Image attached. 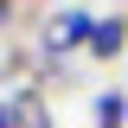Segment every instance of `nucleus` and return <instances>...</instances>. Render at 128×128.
<instances>
[{
  "label": "nucleus",
  "instance_id": "obj_1",
  "mask_svg": "<svg viewBox=\"0 0 128 128\" xmlns=\"http://www.w3.org/2000/svg\"><path fill=\"white\" fill-rule=\"evenodd\" d=\"M90 26H96L90 6H58V13L38 26V58L45 64H70L83 45H90Z\"/></svg>",
  "mask_w": 128,
  "mask_h": 128
},
{
  "label": "nucleus",
  "instance_id": "obj_2",
  "mask_svg": "<svg viewBox=\"0 0 128 128\" xmlns=\"http://www.w3.org/2000/svg\"><path fill=\"white\" fill-rule=\"evenodd\" d=\"M128 51V13H96V26H90V45H83V58H96V64H115Z\"/></svg>",
  "mask_w": 128,
  "mask_h": 128
},
{
  "label": "nucleus",
  "instance_id": "obj_3",
  "mask_svg": "<svg viewBox=\"0 0 128 128\" xmlns=\"http://www.w3.org/2000/svg\"><path fill=\"white\" fill-rule=\"evenodd\" d=\"M6 109H13V128H51V96H45V83L6 90Z\"/></svg>",
  "mask_w": 128,
  "mask_h": 128
},
{
  "label": "nucleus",
  "instance_id": "obj_4",
  "mask_svg": "<svg viewBox=\"0 0 128 128\" xmlns=\"http://www.w3.org/2000/svg\"><path fill=\"white\" fill-rule=\"evenodd\" d=\"M90 128H128V90H96L90 96Z\"/></svg>",
  "mask_w": 128,
  "mask_h": 128
},
{
  "label": "nucleus",
  "instance_id": "obj_5",
  "mask_svg": "<svg viewBox=\"0 0 128 128\" xmlns=\"http://www.w3.org/2000/svg\"><path fill=\"white\" fill-rule=\"evenodd\" d=\"M0 128H13V109H6V96H0Z\"/></svg>",
  "mask_w": 128,
  "mask_h": 128
},
{
  "label": "nucleus",
  "instance_id": "obj_6",
  "mask_svg": "<svg viewBox=\"0 0 128 128\" xmlns=\"http://www.w3.org/2000/svg\"><path fill=\"white\" fill-rule=\"evenodd\" d=\"M6 19H13V0H0V26H6Z\"/></svg>",
  "mask_w": 128,
  "mask_h": 128
}]
</instances>
